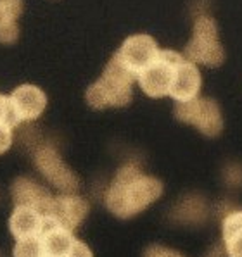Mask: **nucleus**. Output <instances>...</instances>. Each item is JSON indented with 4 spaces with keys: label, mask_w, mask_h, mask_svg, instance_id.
Segmentation results:
<instances>
[{
    "label": "nucleus",
    "mask_w": 242,
    "mask_h": 257,
    "mask_svg": "<svg viewBox=\"0 0 242 257\" xmlns=\"http://www.w3.org/2000/svg\"><path fill=\"white\" fill-rule=\"evenodd\" d=\"M201 86L202 78L196 62L189 61L184 55L180 64L177 66L175 80H173L172 90H170V97L175 102H189L192 98L199 97Z\"/></svg>",
    "instance_id": "11"
},
{
    "label": "nucleus",
    "mask_w": 242,
    "mask_h": 257,
    "mask_svg": "<svg viewBox=\"0 0 242 257\" xmlns=\"http://www.w3.org/2000/svg\"><path fill=\"white\" fill-rule=\"evenodd\" d=\"M137 76L114 54L102 76L87 90V102L94 109L125 107L132 102L133 81Z\"/></svg>",
    "instance_id": "2"
},
{
    "label": "nucleus",
    "mask_w": 242,
    "mask_h": 257,
    "mask_svg": "<svg viewBox=\"0 0 242 257\" xmlns=\"http://www.w3.org/2000/svg\"><path fill=\"white\" fill-rule=\"evenodd\" d=\"M159 52L161 49L157 47L156 40L150 35L138 33L126 38L116 54L121 59L123 64L138 78V74L152 64Z\"/></svg>",
    "instance_id": "8"
},
{
    "label": "nucleus",
    "mask_w": 242,
    "mask_h": 257,
    "mask_svg": "<svg viewBox=\"0 0 242 257\" xmlns=\"http://www.w3.org/2000/svg\"><path fill=\"white\" fill-rule=\"evenodd\" d=\"M144 257H184L180 252L173 250V248L163 247V245H150L145 250Z\"/></svg>",
    "instance_id": "20"
},
{
    "label": "nucleus",
    "mask_w": 242,
    "mask_h": 257,
    "mask_svg": "<svg viewBox=\"0 0 242 257\" xmlns=\"http://www.w3.org/2000/svg\"><path fill=\"white\" fill-rule=\"evenodd\" d=\"M221 233L227 257H242V209H232L225 214Z\"/></svg>",
    "instance_id": "13"
},
{
    "label": "nucleus",
    "mask_w": 242,
    "mask_h": 257,
    "mask_svg": "<svg viewBox=\"0 0 242 257\" xmlns=\"http://www.w3.org/2000/svg\"><path fill=\"white\" fill-rule=\"evenodd\" d=\"M173 217L184 223H192V221H201L206 214L204 202L201 199H185L175 207Z\"/></svg>",
    "instance_id": "16"
},
{
    "label": "nucleus",
    "mask_w": 242,
    "mask_h": 257,
    "mask_svg": "<svg viewBox=\"0 0 242 257\" xmlns=\"http://www.w3.org/2000/svg\"><path fill=\"white\" fill-rule=\"evenodd\" d=\"M21 13L23 0H0V43L18 42V19Z\"/></svg>",
    "instance_id": "14"
},
{
    "label": "nucleus",
    "mask_w": 242,
    "mask_h": 257,
    "mask_svg": "<svg viewBox=\"0 0 242 257\" xmlns=\"http://www.w3.org/2000/svg\"><path fill=\"white\" fill-rule=\"evenodd\" d=\"M16 122H28L42 116L47 107V95L35 85H21L9 95Z\"/></svg>",
    "instance_id": "9"
},
{
    "label": "nucleus",
    "mask_w": 242,
    "mask_h": 257,
    "mask_svg": "<svg viewBox=\"0 0 242 257\" xmlns=\"http://www.w3.org/2000/svg\"><path fill=\"white\" fill-rule=\"evenodd\" d=\"M175 116L178 121L194 124L206 137H218L223 130L221 110L211 98L196 97L189 102H177Z\"/></svg>",
    "instance_id": "5"
},
{
    "label": "nucleus",
    "mask_w": 242,
    "mask_h": 257,
    "mask_svg": "<svg viewBox=\"0 0 242 257\" xmlns=\"http://www.w3.org/2000/svg\"><path fill=\"white\" fill-rule=\"evenodd\" d=\"M14 257H47L42 236L18 240L14 245Z\"/></svg>",
    "instance_id": "17"
},
{
    "label": "nucleus",
    "mask_w": 242,
    "mask_h": 257,
    "mask_svg": "<svg viewBox=\"0 0 242 257\" xmlns=\"http://www.w3.org/2000/svg\"><path fill=\"white\" fill-rule=\"evenodd\" d=\"M0 122H6V124H11L14 128L18 122H16V117L13 114V107H11V98L6 97V95L0 93Z\"/></svg>",
    "instance_id": "18"
},
{
    "label": "nucleus",
    "mask_w": 242,
    "mask_h": 257,
    "mask_svg": "<svg viewBox=\"0 0 242 257\" xmlns=\"http://www.w3.org/2000/svg\"><path fill=\"white\" fill-rule=\"evenodd\" d=\"M11 195L16 205H23V207H33L40 211L45 216L47 209H49L50 200L54 195L45 188L42 183L31 180V178H18L11 187Z\"/></svg>",
    "instance_id": "10"
},
{
    "label": "nucleus",
    "mask_w": 242,
    "mask_h": 257,
    "mask_svg": "<svg viewBox=\"0 0 242 257\" xmlns=\"http://www.w3.org/2000/svg\"><path fill=\"white\" fill-rule=\"evenodd\" d=\"M182 59H184V55L175 52V50H161L152 64L138 74L137 81L140 85L142 92L152 98H161L166 97V95L170 97L177 66L180 64Z\"/></svg>",
    "instance_id": "4"
},
{
    "label": "nucleus",
    "mask_w": 242,
    "mask_h": 257,
    "mask_svg": "<svg viewBox=\"0 0 242 257\" xmlns=\"http://www.w3.org/2000/svg\"><path fill=\"white\" fill-rule=\"evenodd\" d=\"M47 221L40 211L33 207L16 205L9 217V230L18 240L30 238V236H42L45 231Z\"/></svg>",
    "instance_id": "12"
},
{
    "label": "nucleus",
    "mask_w": 242,
    "mask_h": 257,
    "mask_svg": "<svg viewBox=\"0 0 242 257\" xmlns=\"http://www.w3.org/2000/svg\"><path fill=\"white\" fill-rule=\"evenodd\" d=\"M42 240L47 257H66L76 238L73 236V231L47 223L45 231L42 233Z\"/></svg>",
    "instance_id": "15"
},
{
    "label": "nucleus",
    "mask_w": 242,
    "mask_h": 257,
    "mask_svg": "<svg viewBox=\"0 0 242 257\" xmlns=\"http://www.w3.org/2000/svg\"><path fill=\"white\" fill-rule=\"evenodd\" d=\"M185 57L209 68H216L225 61V50L218 38V26L211 16L201 14L196 18L192 37L185 47Z\"/></svg>",
    "instance_id": "3"
},
{
    "label": "nucleus",
    "mask_w": 242,
    "mask_h": 257,
    "mask_svg": "<svg viewBox=\"0 0 242 257\" xmlns=\"http://www.w3.org/2000/svg\"><path fill=\"white\" fill-rule=\"evenodd\" d=\"M35 166L37 169L47 178V181L54 185L55 188L62 190L66 193H73L78 188V178L66 166V163L62 161L59 150L54 145L47 144L40 145L35 150L33 156Z\"/></svg>",
    "instance_id": "6"
},
{
    "label": "nucleus",
    "mask_w": 242,
    "mask_h": 257,
    "mask_svg": "<svg viewBox=\"0 0 242 257\" xmlns=\"http://www.w3.org/2000/svg\"><path fill=\"white\" fill-rule=\"evenodd\" d=\"M13 145V126L0 122V156L6 154Z\"/></svg>",
    "instance_id": "19"
},
{
    "label": "nucleus",
    "mask_w": 242,
    "mask_h": 257,
    "mask_svg": "<svg viewBox=\"0 0 242 257\" xmlns=\"http://www.w3.org/2000/svg\"><path fill=\"white\" fill-rule=\"evenodd\" d=\"M66 257H94V254L85 242H82V240H74L73 247H71V250L67 252Z\"/></svg>",
    "instance_id": "21"
},
{
    "label": "nucleus",
    "mask_w": 242,
    "mask_h": 257,
    "mask_svg": "<svg viewBox=\"0 0 242 257\" xmlns=\"http://www.w3.org/2000/svg\"><path fill=\"white\" fill-rule=\"evenodd\" d=\"M87 214H89V202L85 199L73 195V193H64L50 200L45 219L49 224L74 231L83 223Z\"/></svg>",
    "instance_id": "7"
},
{
    "label": "nucleus",
    "mask_w": 242,
    "mask_h": 257,
    "mask_svg": "<svg viewBox=\"0 0 242 257\" xmlns=\"http://www.w3.org/2000/svg\"><path fill=\"white\" fill-rule=\"evenodd\" d=\"M163 195V183L142 171L137 163L123 166L106 192V207L116 217L130 219Z\"/></svg>",
    "instance_id": "1"
}]
</instances>
